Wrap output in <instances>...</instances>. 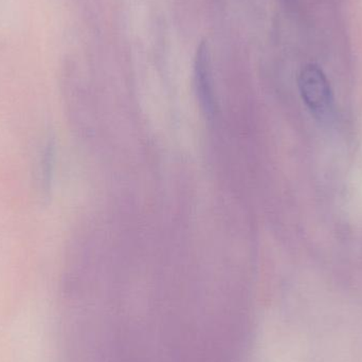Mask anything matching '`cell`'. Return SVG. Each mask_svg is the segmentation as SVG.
I'll return each instance as SVG.
<instances>
[{"instance_id": "6da1fadb", "label": "cell", "mask_w": 362, "mask_h": 362, "mask_svg": "<svg viewBox=\"0 0 362 362\" xmlns=\"http://www.w3.org/2000/svg\"><path fill=\"white\" fill-rule=\"evenodd\" d=\"M299 88L304 103L313 114L325 117L331 112L333 93L327 76L318 66L303 68L299 76Z\"/></svg>"}, {"instance_id": "7a4b0ae2", "label": "cell", "mask_w": 362, "mask_h": 362, "mask_svg": "<svg viewBox=\"0 0 362 362\" xmlns=\"http://www.w3.org/2000/svg\"><path fill=\"white\" fill-rule=\"evenodd\" d=\"M195 83L197 95L206 110L214 107L212 76H211L210 52L206 42H200L195 57Z\"/></svg>"}]
</instances>
